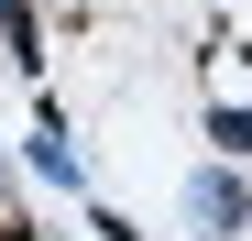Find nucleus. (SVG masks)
Instances as JSON below:
<instances>
[{
  "mask_svg": "<svg viewBox=\"0 0 252 241\" xmlns=\"http://www.w3.org/2000/svg\"><path fill=\"white\" fill-rule=\"evenodd\" d=\"M208 132H220L230 153H252V110H220V120H208Z\"/></svg>",
  "mask_w": 252,
  "mask_h": 241,
  "instance_id": "1",
  "label": "nucleus"
}]
</instances>
